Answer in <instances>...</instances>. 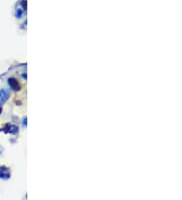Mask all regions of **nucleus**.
<instances>
[{
	"instance_id": "7ed1b4c3",
	"label": "nucleus",
	"mask_w": 182,
	"mask_h": 200,
	"mask_svg": "<svg viewBox=\"0 0 182 200\" xmlns=\"http://www.w3.org/2000/svg\"><path fill=\"white\" fill-rule=\"evenodd\" d=\"M9 97V94L6 90H1L0 91V103H4L6 100Z\"/></svg>"
},
{
	"instance_id": "f257e3e1",
	"label": "nucleus",
	"mask_w": 182,
	"mask_h": 200,
	"mask_svg": "<svg viewBox=\"0 0 182 200\" xmlns=\"http://www.w3.org/2000/svg\"><path fill=\"white\" fill-rule=\"evenodd\" d=\"M8 84H9L10 87L15 91H17L20 89L19 83H18V81L16 79H14V78H9V79H8Z\"/></svg>"
},
{
	"instance_id": "39448f33",
	"label": "nucleus",
	"mask_w": 182,
	"mask_h": 200,
	"mask_svg": "<svg viewBox=\"0 0 182 200\" xmlns=\"http://www.w3.org/2000/svg\"><path fill=\"white\" fill-rule=\"evenodd\" d=\"M1 152H2V149H1V147H0V154H1Z\"/></svg>"
},
{
	"instance_id": "f03ea898",
	"label": "nucleus",
	"mask_w": 182,
	"mask_h": 200,
	"mask_svg": "<svg viewBox=\"0 0 182 200\" xmlns=\"http://www.w3.org/2000/svg\"><path fill=\"white\" fill-rule=\"evenodd\" d=\"M0 177L3 178V179H8L10 177V173L8 169H6L5 167L0 168Z\"/></svg>"
},
{
	"instance_id": "423d86ee",
	"label": "nucleus",
	"mask_w": 182,
	"mask_h": 200,
	"mask_svg": "<svg viewBox=\"0 0 182 200\" xmlns=\"http://www.w3.org/2000/svg\"><path fill=\"white\" fill-rule=\"evenodd\" d=\"M1 111H2V108H1V107H0V113H1Z\"/></svg>"
},
{
	"instance_id": "20e7f679",
	"label": "nucleus",
	"mask_w": 182,
	"mask_h": 200,
	"mask_svg": "<svg viewBox=\"0 0 182 200\" xmlns=\"http://www.w3.org/2000/svg\"><path fill=\"white\" fill-rule=\"evenodd\" d=\"M22 123H23V125H26V118H23V121H22Z\"/></svg>"
}]
</instances>
